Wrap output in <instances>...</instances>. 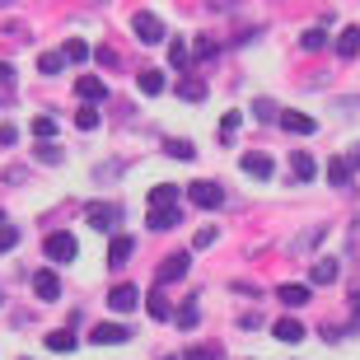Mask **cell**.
<instances>
[{
  "instance_id": "1",
  "label": "cell",
  "mask_w": 360,
  "mask_h": 360,
  "mask_svg": "<svg viewBox=\"0 0 360 360\" xmlns=\"http://www.w3.org/2000/svg\"><path fill=\"white\" fill-rule=\"evenodd\" d=\"M42 253H47V262H75L80 243H75V234H70V229H52V234L42 239Z\"/></svg>"
},
{
  "instance_id": "2",
  "label": "cell",
  "mask_w": 360,
  "mask_h": 360,
  "mask_svg": "<svg viewBox=\"0 0 360 360\" xmlns=\"http://www.w3.org/2000/svg\"><path fill=\"white\" fill-rule=\"evenodd\" d=\"M122 215H127L122 201H89V206H84V220H89L94 229H117Z\"/></svg>"
},
{
  "instance_id": "3",
  "label": "cell",
  "mask_w": 360,
  "mask_h": 360,
  "mask_svg": "<svg viewBox=\"0 0 360 360\" xmlns=\"http://www.w3.org/2000/svg\"><path fill=\"white\" fill-rule=\"evenodd\" d=\"M131 33L141 42H150V47H155V42H164V19L155 10H136L131 14Z\"/></svg>"
},
{
  "instance_id": "4",
  "label": "cell",
  "mask_w": 360,
  "mask_h": 360,
  "mask_svg": "<svg viewBox=\"0 0 360 360\" xmlns=\"http://www.w3.org/2000/svg\"><path fill=\"white\" fill-rule=\"evenodd\" d=\"M187 197H192V206H201V211H220V206H225V187L220 183H192Z\"/></svg>"
},
{
  "instance_id": "5",
  "label": "cell",
  "mask_w": 360,
  "mask_h": 360,
  "mask_svg": "<svg viewBox=\"0 0 360 360\" xmlns=\"http://www.w3.org/2000/svg\"><path fill=\"white\" fill-rule=\"evenodd\" d=\"M136 304H141V290H136L131 281H122V285L108 290V309H112V314H131Z\"/></svg>"
},
{
  "instance_id": "6",
  "label": "cell",
  "mask_w": 360,
  "mask_h": 360,
  "mask_svg": "<svg viewBox=\"0 0 360 360\" xmlns=\"http://www.w3.org/2000/svg\"><path fill=\"white\" fill-rule=\"evenodd\" d=\"M187 262H192L187 253H169V257H164V267H160V276H155V285H169V281H183V276H187Z\"/></svg>"
},
{
  "instance_id": "7",
  "label": "cell",
  "mask_w": 360,
  "mask_h": 360,
  "mask_svg": "<svg viewBox=\"0 0 360 360\" xmlns=\"http://www.w3.org/2000/svg\"><path fill=\"white\" fill-rule=\"evenodd\" d=\"M89 342H98V347H117V342H131V333L122 328V323H98L89 333Z\"/></svg>"
},
{
  "instance_id": "8",
  "label": "cell",
  "mask_w": 360,
  "mask_h": 360,
  "mask_svg": "<svg viewBox=\"0 0 360 360\" xmlns=\"http://www.w3.org/2000/svg\"><path fill=\"white\" fill-rule=\"evenodd\" d=\"M281 127H285L290 136H314L319 131V122L309 117V112H281Z\"/></svg>"
},
{
  "instance_id": "9",
  "label": "cell",
  "mask_w": 360,
  "mask_h": 360,
  "mask_svg": "<svg viewBox=\"0 0 360 360\" xmlns=\"http://www.w3.org/2000/svg\"><path fill=\"white\" fill-rule=\"evenodd\" d=\"M146 309H150V319H155V323H169V319H178V309L169 304V300H164V290H160V285H155V290H150Z\"/></svg>"
},
{
  "instance_id": "10",
  "label": "cell",
  "mask_w": 360,
  "mask_h": 360,
  "mask_svg": "<svg viewBox=\"0 0 360 360\" xmlns=\"http://www.w3.org/2000/svg\"><path fill=\"white\" fill-rule=\"evenodd\" d=\"M33 295L52 304L56 295H61V281H56V271H38V276H33Z\"/></svg>"
},
{
  "instance_id": "11",
  "label": "cell",
  "mask_w": 360,
  "mask_h": 360,
  "mask_svg": "<svg viewBox=\"0 0 360 360\" xmlns=\"http://www.w3.org/2000/svg\"><path fill=\"white\" fill-rule=\"evenodd\" d=\"M174 201H178V187L174 183L150 187V211H174Z\"/></svg>"
},
{
  "instance_id": "12",
  "label": "cell",
  "mask_w": 360,
  "mask_h": 360,
  "mask_svg": "<svg viewBox=\"0 0 360 360\" xmlns=\"http://www.w3.org/2000/svg\"><path fill=\"white\" fill-rule=\"evenodd\" d=\"M351 178H356L351 160H347V155H337V160L328 164V183H333V187H351Z\"/></svg>"
},
{
  "instance_id": "13",
  "label": "cell",
  "mask_w": 360,
  "mask_h": 360,
  "mask_svg": "<svg viewBox=\"0 0 360 360\" xmlns=\"http://www.w3.org/2000/svg\"><path fill=\"white\" fill-rule=\"evenodd\" d=\"M75 94H80L84 103H98V98L108 94V84L98 80V75H80V80H75Z\"/></svg>"
},
{
  "instance_id": "14",
  "label": "cell",
  "mask_w": 360,
  "mask_h": 360,
  "mask_svg": "<svg viewBox=\"0 0 360 360\" xmlns=\"http://www.w3.org/2000/svg\"><path fill=\"white\" fill-rule=\"evenodd\" d=\"M243 174L248 178H271L276 164H271V155H243Z\"/></svg>"
},
{
  "instance_id": "15",
  "label": "cell",
  "mask_w": 360,
  "mask_h": 360,
  "mask_svg": "<svg viewBox=\"0 0 360 360\" xmlns=\"http://www.w3.org/2000/svg\"><path fill=\"white\" fill-rule=\"evenodd\" d=\"M290 169H295V183H314V174H319V164L309 160L304 150H295V155H290Z\"/></svg>"
},
{
  "instance_id": "16",
  "label": "cell",
  "mask_w": 360,
  "mask_h": 360,
  "mask_svg": "<svg viewBox=\"0 0 360 360\" xmlns=\"http://www.w3.org/2000/svg\"><path fill=\"white\" fill-rule=\"evenodd\" d=\"M337 56L342 61H351V56H360V24H351L342 38H337Z\"/></svg>"
},
{
  "instance_id": "17",
  "label": "cell",
  "mask_w": 360,
  "mask_h": 360,
  "mask_svg": "<svg viewBox=\"0 0 360 360\" xmlns=\"http://www.w3.org/2000/svg\"><path fill=\"white\" fill-rule=\"evenodd\" d=\"M276 300L285 309H300V304H309V285H276Z\"/></svg>"
},
{
  "instance_id": "18",
  "label": "cell",
  "mask_w": 360,
  "mask_h": 360,
  "mask_svg": "<svg viewBox=\"0 0 360 360\" xmlns=\"http://www.w3.org/2000/svg\"><path fill=\"white\" fill-rule=\"evenodd\" d=\"M131 248H136V243L127 239V234H117V239L108 243V267H122V262L131 257Z\"/></svg>"
},
{
  "instance_id": "19",
  "label": "cell",
  "mask_w": 360,
  "mask_h": 360,
  "mask_svg": "<svg viewBox=\"0 0 360 360\" xmlns=\"http://www.w3.org/2000/svg\"><path fill=\"white\" fill-rule=\"evenodd\" d=\"M174 225H183V211H150V229H155V234H164V229H174Z\"/></svg>"
},
{
  "instance_id": "20",
  "label": "cell",
  "mask_w": 360,
  "mask_h": 360,
  "mask_svg": "<svg viewBox=\"0 0 360 360\" xmlns=\"http://www.w3.org/2000/svg\"><path fill=\"white\" fill-rule=\"evenodd\" d=\"M271 337H276V342H304V328L295 319H281L276 328H271Z\"/></svg>"
},
{
  "instance_id": "21",
  "label": "cell",
  "mask_w": 360,
  "mask_h": 360,
  "mask_svg": "<svg viewBox=\"0 0 360 360\" xmlns=\"http://www.w3.org/2000/svg\"><path fill=\"white\" fill-rule=\"evenodd\" d=\"M178 328H183V333H192V328H197V323H201V309H197V300H187V304L183 309H178Z\"/></svg>"
},
{
  "instance_id": "22",
  "label": "cell",
  "mask_w": 360,
  "mask_h": 360,
  "mask_svg": "<svg viewBox=\"0 0 360 360\" xmlns=\"http://www.w3.org/2000/svg\"><path fill=\"white\" fill-rule=\"evenodd\" d=\"M136 84H141V94L155 98V94H164V84H169V80H164L160 70H141V80H136Z\"/></svg>"
},
{
  "instance_id": "23",
  "label": "cell",
  "mask_w": 360,
  "mask_h": 360,
  "mask_svg": "<svg viewBox=\"0 0 360 360\" xmlns=\"http://www.w3.org/2000/svg\"><path fill=\"white\" fill-rule=\"evenodd\" d=\"M61 66H66V52H42V56H38V70L47 75V80H52Z\"/></svg>"
},
{
  "instance_id": "24",
  "label": "cell",
  "mask_w": 360,
  "mask_h": 360,
  "mask_svg": "<svg viewBox=\"0 0 360 360\" xmlns=\"http://www.w3.org/2000/svg\"><path fill=\"white\" fill-rule=\"evenodd\" d=\"M178 98H187V103H201V98H206V80H183V84H178Z\"/></svg>"
},
{
  "instance_id": "25",
  "label": "cell",
  "mask_w": 360,
  "mask_h": 360,
  "mask_svg": "<svg viewBox=\"0 0 360 360\" xmlns=\"http://www.w3.org/2000/svg\"><path fill=\"white\" fill-rule=\"evenodd\" d=\"M337 271H342V267H337L333 257H323L319 267H314V285H333V281H337Z\"/></svg>"
},
{
  "instance_id": "26",
  "label": "cell",
  "mask_w": 360,
  "mask_h": 360,
  "mask_svg": "<svg viewBox=\"0 0 360 360\" xmlns=\"http://www.w3.org/2000/svg\"><path fill=\"white\" fill-rule=\"evenodd\" d=\"M47 347L66 356V351H75V333H66V328H61V333H47Z\"/></svg>"
},
{
  "instance_id": "27",
  "label": "cell",
  "mask_w": 360,
  "mask_h": 360,
  "mask_svg": "<svg viewBox=\"0 0 360 360\" xmlns=\"http://www.w3.org/2000/svg\"><path fill=\"white\" fill-rule=\"evenodd\" d=\"M187 56H192V52H187V42H183V38L169 42V66H174V70H183V66H187Z\"/></svg>"
},
{
  "instance_id": "28",
  "label": "cell",
  "mask_w": 360,
  "mask_h": 360,
  "mask_svg": "<svg viewBox=\"0 0 360 360\" xmlns=\"http://www.w3.org/2000/svg\"><path fill=\"white\" fill-rule=\"evenodd\" d=\"M164 150H169L174 160H192V155H197V146H192V141H164Z\"/></svg>"
},
{
  "instance_id": "29",
  "label": "cell",
  "mask_w": 360,
  "mask_h": 360,
  "mask_svg": "<svg viewBox=\"0 0 360 360\" xmlns=\"http://www.w3.org/2000/svg\"><path fill=\"white\" fill-rule=\"evenodd\" d=\"M33 136H38L42 146H47V141L56 136V122H52V117H33Z\"/></svg>"
},
{
  "instance_id": "30",
  "label": "cell",
  "mask_w": 360,
  "mask_h": 360,
  "mask_svg": "<svg viewBox=\"0 0 360 360\" xmlns=\"http://www.w3.org/2000/svg\"><path fill=\"white\" fill-rule=\"evenodd\" d=\"M61 52H66V61H89V47H84L80 38H70L66 47H61Z\"/></svg>"
},
{
  "instance_id": "31",
  "label": "cell",
  "mask_w": 360,
  "mask_h": 360,
  "mask_svg": "<svg viewBox=\"0 0 360 360\" xmlns=\"http://www.w3.org/2000/svg\"><path fill=\"white\" fill-rule=\"evenodd\" d=\"M323 42H328V38H323V28H309L304 38H300V47H304V52H319Z\"/></svg>"
},
{
  "instance_id": "32",
  "label": "cell",
  "mask_w": 360,
  "mask_h": 360,
  "mask_svg": "<svg viewBox=\"0 0 360 360\" xmlns=\"http://www.w3.org/2000/svg\"><path fill=\"white\" fill-rule=\"evenodd\" d=\"M75 127H80V131H94V127H98V112H94V108H80V112H75Z\"/></svg>"
},
{
  "instance_id": "33",
  "label": "cell",
  "mask_w": 360,
  "mask_h": 360,
  "mask_svg": "<svg viewBox=\"0 0 360 360\" xmlns=\"http://www.w3.org/2000/svg\"><path fill=\"white\" fill-rule=\"evenodd\" d=\"M253 112H257L262 122H271V117L281 122V108H276V103H267V98H257V103H253Z\"/></svg>"
},
{
  "instance_id": "34",
  "label": "cell",
  "mask_w": 360,
  "mask_h": 360,
  "mask_svg": "<svg viewBox=\"0 0 360 360\" xmlns=\"http://www.w3.org/2000/svg\"><path fill=\"white\" fill-rule=\"evenodd\" d=\"M215 243V229L206 225V229H197V239H192V253H201V248H211Z\"/></svg>"
},
{
  "instance_id": "35",
  "label": "cell",
  "mask_w": 360,
  "mask_h": 360,
  "mask_svg": "<svg viewBox=\"0 0 360 360\" xmlns=\"http://www.w3.org/2000/svg\"><path fill=\"white\" fill-rule=\"evenodd\" d=\"M14 243H19V229H10V225H0V253H10Z\"/></svg>"
},
{
  "instance_id": "36",
  "label": "cell",
  "mask_w": 360,
  "mask_h": 360,
  "mask_svg": "<svg viewBox=\"0 0 360 360\" xmlns=\"http://www.w3.org/2000/svg\"><path fill=\"white\" fill-rule=\"evenodd\" d=\"M234 131H239V112H229V117L220 122V141H229V136H234Z\"/></svg>"
},
{
  "instance_id": "37",
  "label": "cell",
  "mask_w": 360,
  "mask_h": 360,
  "mask_svg": "<svg viewBox=\"0 0 360 360\" xmlns=\"http://www.w3.org/2000/svg\"><path fill=\"white\" fill-rule=\"evenodd\" d=\"M19 131H14V122H0V146H14Z\"/></svg>"
},
{
  "instance_id": "38",
  "label": "cell",
  "mask_w": 360,
  "mask_h": 360,
  "mask_svg": "<svg viewBox=\"0 0 360 360\" xmlns=\"http://www.w3.org/2000/svg\"><path fill=\"white\" fill-rule=\"evenodd\" d=\"M183 360H215V347H192Z\"/></svg>"
},
{
  "instance_id": "39",
  "label": "cell",
  "mask_w": 360,
  "mask_h": 360,
  "mask_svg": "<svg viewBox=\"0 0 360 360\" xmlns=\"http://www.w3.org/2000/svg\"><path fill=\"white\" fill-rule=\"evenodd\" d=\"M38 160H42V164H61V150H56V146H42Z\"/></svg>"
},
{
  "instance_id": "40",
  "label": "cell",
  "mask_w": 360,
  "mask_h": 360,
  "mask_svg": "<svg viewBox=\"0 0 360 360\" xmlns=\"http://www.w3.org/2000/svg\"><path fill=\"white\" fill-rule=\"evenodd\" d=\"M0 84H14V66H5V61H0Z\"/></svg>"
},
{
  "instance_id": "41",
  "label": "cell",
  "mask_w": 360,
  "mask_h": 360,
  "mask_svg": "<svg viewBox=\"0 0 360 360\" xmlns=\"http://www.w3.org/2000/svg\"><path fill=\"white\" fill-rule=\"evenodd\" d=\"M351 169H360V146H356V150H351Z\"/></svg>"
},
{
  "instance_id": "42",
  "label": "cell",
  "mask_w": 360,
  "mask_h": 360,
  "mask_svg": "<svg viewBox=\"0 0 360 360\" xmlns=\"http://www.w3.org/2000/svg\"><path fill=\"white\" fill-rule=\"evenodd\" d=\"M0 225H5V215H0Z\"/></svg>"
},
{
  "instance_id": "43",
  "label": "cell",
  "mask_w": 360,
  "mask_h": 360,
  "mask_svg": "<svg viewBox=\"0 0 360 360\" xmlns=\"http://www.w3.org/2000/svg\"><path fill=\"white\" fill-rule=\"evenodd\" d=\"M164 360H174V356H164Z\"/></svg>"
}]
</instances>
